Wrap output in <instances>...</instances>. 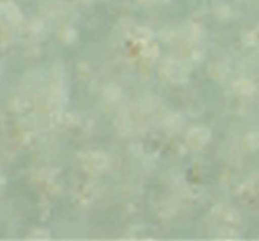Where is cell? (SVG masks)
Masks as SVG:
<instances>
[{"instance_id":"6da1fadb","label":"cell","mask_w":259,"mask_h":241,"mask_svg":"<svg viewBox=\"0 0 259 241\" xmlns=\"http://www.w3.org/2000/svg\"><path fill=\"white\" fill-rule=\"evenodd\" d=\"M20 20V13L13 4H2L0 5V25L4 28H10L17 25Z\"/></svg>"}]
</instances>
